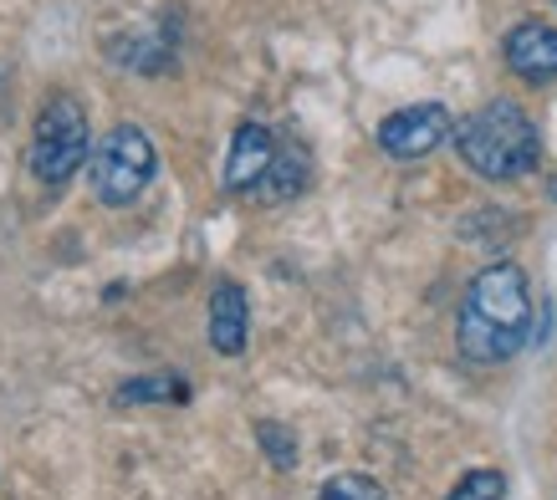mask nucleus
I'll use <instances>...</instances> for the list:
<instances>
[{"label":"nucleus","mask_w":557,"mask_h":500,"mask_svg":"<svg viewBox=\"0 0 557 500\" xmlns=\"http://www.w3.org/2000/svg\"><path fill=\"white\" fill-rule=\"evenodd\" d=\"M532 337V286L527 271L496 261L466 286L456 317V348L475 367H502L527 348Z\"/></svg>","instance_id":"f257e3e1"},{"label":"nucleus","mask_w":557,"mask_h":500,"mask_svg":"<svg viewBox=\"0 0 557 500\" xmlns=\"http://www.w3.org/2000/svg\"><path fill=\"white\" fill-rule=\"evenodd\" d=\"M456 153H460V164L471 168V174H481V179L511 184L537 168L542 138L522 102L491 98L486 108H475L471 117L456 123Z\"/></svg>","instance_id":"f03ea898"},{"label":"nucleus","mask_w":557,"mask_h":500,"mask_svg":"<svg viewBox=\"0 0 557 500\" xmlns=\"http://www.w3.org/2000/svg\"><path fill=\"white\" fill-rule=\"evenodd\" d=\"M92 159V134H87V108L72 92H51L36 113V134H32V174L36 184L47 189H62V184L77 174V168Z\"/></svg>","instance_id":"7ed1b4c3"},{"label":"nucleus","mask_w":557,"mask_h":500,"mask_svg":"<svg viewBox=\"0 0 557 500\" xmlns=\"http://www.w3.org/2000/svg\"><path fill=\"white\" fill-rule=\"evenodd\" d=\"M153 168H159V153H153V138L138 128V123H119L113 134L98 143L92 153V189L108 210H128V204L149 189Z\"/></svg>","instance_id":"20e7f679"},{"label":"nucleus","mask_w":557,"mask_h":500,"mask_svg":"<svg viewBox=\"0 0 557 500\" xmlns=\"http://www.w3.org/2000/svg\"><path fill=\"white\" fill-rule=\"evenodd\" d=\"M450 138V108L445 102H414V108H399L379 123V149L394 164H420Z\"/></svg>","instance_id":"39448f33"},{"label":"nucleus","mask_w":557,"mask_h":500,"mask_svg":"<svg viewBox=\"0 0 557 500\" xmlns=\"http://www.w3.org/2000/svg\"><path fill=\"white\" fill-rule=\"evenodd\" d=\"M507 67L532 87L557 83V26L547 21H517L507 32Z\"/></svg>","instance_id":"423d86ee"},{"label":"nucleus","mask_w":557,"mask_h":500,"mask_svg":"<svg viewBox=\"0 0 557 500\" xmlns=\"http://www.w3.org/2000/svg\"><path fill=\"white\" fill-rule=\"evenodd\" d=\"M205 333H210V348L220 358H240L246 352V337H251V301L240 291V282H220L210 291V322H205Z\"/></svg>","instance_id":"0eeeda50"},{"label":"nucleus","mask_w":557,"mask_h":500,"mask_svg":"<svg viewBox=\"0 0 557 500\" xmlns=\"http://www.w3.org/2000/svg\"><path fill=\"white\" fill-rule=\"evenodd\" d=\"M271 159H276V138L261 123H240L231 138V159H225V189L231 195H256V184L267 179Z\"/></svg>","instance_id":"6e6552de"},{"label":"nucleus","mask_w":557,"mask_h":500,"mask_svg":"<svg viewBox=\"0 0 557 500\" xmlns=\"http://www.w3.org/2000/svg\"><path fill=\"white\" fill-rule=\"evenodd\" d=\"M307 174H312V159H307L302 143H276V159H271L267 179L256 184V200L261 204H287L307 189Z\"/></svg>","instance_id":"1a4fd4ad"},{"label":"nucleus","mask_w":557,"mask_h":500,"mask_svg":"<svg viewBox=\"0 0 557 500\" xmlns=\"http://www.w3.org/2000/svg\"><path fill=\"white\" fill-rule=\"evenodd\" d=\"M113 403H123V409H128V403H189V384L180 373H149V378L119 384Z\"/></svg>","instance_id":"9d476101"},{"label":"nucleus","mask_w":557,"mask_h":500,"mask_svg":"<svg viewBox=\"0 0 557 500\" xmlns=\"http://www.w3.org/2000/svg\"><path fill=\"white\" fill-rule=\"evenodd\" d=\"M318 500H388V490L373 480V475L343 470V475H327V480H322Z\"/></svg>","instance_id":"9b49d317"},{"label":"nucleus","mask_w":557,"mask_h":500,"mask_svg":"<svg viewBox=\"0 0 557 500\" xmlns=\"http://www.w3.org/2000/svg\"><path fill=\"white\" fill-rule=\"evenodd\" d=\"M445 500H507V475L502 470H466Z\"/></svg>","instance_id":"f8f14e48"},{"label":"nucleus","mask_w":557,"mask_h":500,"mask_svg":"<svg viewBox=\"0 0 557 500\" xmlns=\"http://www.w3.org/2000/svg\"><path fill=\"white\" fill-rule=\"evenodd\" d=\"M256 439H261V450H267V460L276 470H292L297 465V439H292L287 424H276V418H261L256 424Z\"/></svg>","instance_id":"ddd939ff"}]
</instances>
